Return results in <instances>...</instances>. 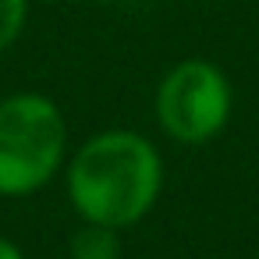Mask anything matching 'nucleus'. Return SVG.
I'll use <instances>...</instances> for the list:
<instances>
[{"label": "nucleus", "instance_id": "obj_2", "mask_svg": "<svg viewBox=\"0 0 259 259\" xmlns=\"http://www.w3.org/2000/svg\"><path fill=\"white\" fill-rule=\"evenodd\" d=\"M68 163V121L43 93L0 100V199L47 188Z\"/></svg>", "mask_w": 259, "mask_h": 259}, {"label": "nucleus", "instance_id": "obj_6", "mask_svg": "<svg viewBox=\"0 0 259 259\" xmlns=\"http://www.w3.org/2000/svg\"><path fill=\"white\" fill-rule=\"evenodd\" d=\"M0 259H25V252L11 241V238H4L0 234Z\"/></svg>", "mask_w": 259, "mask_h": 259}, {"label": "nucleus", "instance_id": "obj_4", "mask_svg": "<svg viewBox=\"0 0 259 259\" xmlns=\"http://www.w3.org/2000/svg\"><path fill=\"white\" fill-rule=\"evenodd\" d=\"M68 259H121V231L82 224L68 241Z\"/></svg>", "mask_w": 259, "mask_h": 259}, {"label": "nucleus", "instance_id": "obj_1", "mask_svg": "<svg viewBox=\"0 0 259 259\" xmlns=\"http://www.w3.org/2000/svg\"><path fill=\"white\" fill-rule=\"evenodd\" d=\"M64 188L82 224L135 227L163 192V156L135 128L89 135L64 163Z\"/></svg>", "mask_w": 259, "mask_h": 259}, {"label": "nucleus", "instance_id": "obj_3", "mask_svg": "<svg viewBox=\"0 0 259 259\" xmlns=\"http://www.w3.org/2000/svg\"><path fill=\"white\" fill-rule=\"evenodd\" d=\"M234 107L231 78L206 57L178 61L156 85V121L178 146H202L217 139Z\"/></svg>", "mask_w": 259, "mask_h": 259}, {"label": "nucleus", "instance_id": "obj_5", "mask_svg": "<svg viewBox=\"0 0 259 259\" xmlns=\"http://www.w3.org/2000/svg\"><path fill=\"white\" fill-rule=\"evenodd\" d=\"M29 25V0H0V57H4Z\"/></svg>", "mask_w": 259, "mask_h": 259}]
</instances>
